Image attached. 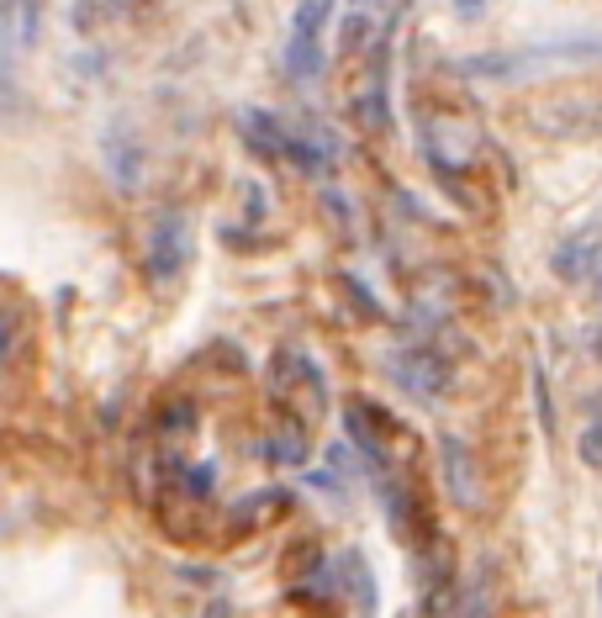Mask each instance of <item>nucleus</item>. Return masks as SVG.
Wrapping results in <instances>:
<instances>
[{
    "mask_svg": "<svg viewBox=\"0 0 602 618\" xmlns=\"http://www.w3.org/2000/svg\"><path fill=\"white\" fill-rule=\"evenodd\" d=\"M587 275H592V291H598V301H602V260H592V270H587Z\"/></svg>",
    "mask_w": 602,
    "mask_h": 618,
    "instance_id": "7",
    "label": "nucleus"
},
{
    "mask_svg": "<svg viewBox=\"0 0 602 618\" xmlns=\"http://www.w3.org/2000/svg\"><path fill=\"white\" fill-rule=\"evenodd\" d=\"M37 22H43V0H0V37L27 48L37 37Z\"/></svg>",
    "mask_w": 602,
    "mask_h": 618,
    "instance_id": "2",
    "label": "nucleus"
},
{
    "mask_svg": "<svg viewBox=\"0 0 602 618\" xmlns=\"http://www.w3.org/2000/svg\"><path fill=\"white\" fill-rule=\"evenodd\" d=\"M581 455H587L592 466H602V423H598V428H587V439H581Z\"/></svg>",
    "mask_w": 602,
    "mask_h": 618,
    "instance_id": "5",
    "label": "nucleus"
},
{
    "mask_svg": "<svg viewBox=\"0 0 602 618\" xmlns=\"http://www.w3.org/2000/svg\"><path fill=\"white\" fill-rule=\"evenodd\" d=\"M381 5H386V0H349V11H355V16H370V11H381Z\"/></svg>",
    "mask_w": 602,
    "mask_h": 618,
    "instance_id": "6",
    "label": "nucleus"
},
{
    "mask_svg": "<svg viewBox=\"0 0 602 618\" xmlns=\"http://www.w3.org/2000/svg\"><path fill=\"white\" fill-rule=\"evenodd\" d=\"M444 466H450V481H454V497L460 502H482V487H476V471H465V449L454 439H444Z\"/></svg>",
    "mask_w": 602,
    "mask_h": 618,
    "instance_id": "3",
    "label": "nucleus"
},
{
    "mask_svg": "<svg viewBox=\"0 0 602 618\" xmlns=\"http://www.w3.org/2000/svg\"><path fill=\"white\" fill-rule=\"evenodd\" d=\"M181 260H185V222L175 217V211H159V222H153V243H149L153 281L164 286V281L181 270Z\"/></svg>",
    "mask_w": 602,
    "mask_h": 618,
    "instance_id": "1",
    "label": "nucleus"
},
{
    "mask_svg": "<svg viewBox=\"0 0 602 618\" xmlns=\"http://www.w3.org/2000/svg\"><path fill=\"white\" fill-rule=\"evenodd\" d=\"M328 11H333V0H297V22H291V32H297V37H323Z\"/></svg>",
    "mask_w": 602,
    "mask_h": 618,
    "instance_id": "4",
    "label": "nucleus"
}]
</instances>
